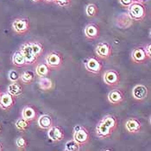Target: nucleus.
I'll return each instance as SVG.
<instances>
[{"instance_id":"obj_1","label":"nucleus","mask_w":151,"mask_h":151,"mask_svg":"<svg viewBox=\"0 0 151 151\" xmlns=\"http://www.w3.org/2000/svg\"><path fill=\"white\" fill-rule=\"evenodd\" d=\"M116 127V120L112 116H105L97 126V135L99 137H108L112 129Z\"/></svg>"},{"instance_id":"obj_2","label":"nucleus","mask_w":151,"mask_h":151,"mask_svg":"<svg viewBox=\"0 0 151 151\" xmlns=\"http://www.w3.org/2000/svg\"><path fill=\"white\" fill-rule=\"evenodd\" d=\"M21 52H22L23 57L25 59L26 64H32L35 62L36 57L33 54L30 43H26V44L23 45L22 48H21Z\"/></svg>"},{"instance_id":"obj_3","label":"nucleus","mask_w":151,"mask_h":151,"mask_svg":"<svg viewBox=\"0 0 151 151\" xmlns=\"http://www.w3.org/2000/svg\"><path fill=\"white\" fill-rule=\"evenodd\" d=\"M129 15L134 19H141L144 16V9L139 4L132 3L129 5Z\"/></svg>"},{"instance_id":"obj_4","label":"nucleus","mask_w":151,"mask_h":151,"mask_svg":"<svg viewBox=\"0 0 151 151\" xmlns=\"http://www.w3.org/2000/svg\"><path fill=\"white\" fill-rule=\"evenodd\" d=\"M133 98L137 100H142L148 96V88L142 85H137L132 91Z\"/></svg>"},{"instance_id":"obj_5","label":"nucleus","mask_w":151,"mask_h":151,"mask_svg":"<svg viewBox=\"0 0 151 151\" xmlns=\"http://www.w3.org/2000/svg\"><path fill=\"white\" fill-rule=\"evenodd\" d=\"M96 54L100 58H108L111 55V47L106 42H100L96 47Z\"/></svg>"},{"instance_id":"obj_6","label":"nucleus","mask_w":151,"mask_h":151,"mask_svg":"<svg viewBox=\"0 0 151 151\" xmlns=\"http://www.w3.org/2000/svg\"><path fill=\"white\" fill-rule=\"evenodd\" d=\"M104 81L105 84L109 86H114V85H116L119 81V77L115 71L109 70V71H106L104 74Z\"/></svg>"},{"instance_id":"obj_7","label":"nucleus","mask_w":151,"mask_h":151,"mask_svg":"<svg viewBox=\"0 0 151 151\" xmlns=\"http://www.w3.org/2000/svg\"><path fill=\"white\" fill-rule=\"evenodd\" d=\"M47 136H48L49 139H51L54 142H59V141L63 139V137H64V135H63V132L61 131V129L56 126H51L48 129Z\"/></svg>"},{"instance_id":"obj_8","label":"nucleus","mask_w":151,"mask_h":151,"mask_svg":"<svg viewBox=\"0 0 151 151\" xmlns=\"http://www.w3.org/2000/svg\"><path fill=\"white\" fill-rule=\"evenodd\" d=\"M47 66L52 68H57L61 64V58L56 53H51L49 54L46 58Z\"/></svg>"},{"instance_id":"obj_9","label":"nucleus","mask_w":151,"mask_h":151,"mask_svg":"<svg viewBox=\"0 0 151 151\" xmlns=\"http://www.w3.org/2000/svg\"><path fill=\"white\" fill-rule=\"evenodd\" d=\"M12 28L17 33H24L25 31L28 30L29 26H28V23L25 20L17 19L12 23Z\"/></svg>"},{"instance_id":"obj_10","label":"nucleus","mask_w":151,"mask_h":151,"mask_svg":"<svg viewBox=\"0 0 151 151\" xmlns=\"http://www.w3.org/2000/svg\"><path fill=\"white\" fill-rule=\"evenodd\" d=\"M73 140L75 142H77L80 145L85 144L87 142V140H88V134H87V132L84 129L81 128L80 130L74 132V134H73Z\"/></svg>"},{"instance_id":"obj_11","label":"nucleus","mask_w":151,"mask_h":151,"mask_svg":"<svg viewBox=\"0 0 151 151\" xmlns=\"http://www.w3.org/2000/svg\"><path fill=\"white\" fill-rule=\"evenodd\" d=\"M13 96L10 93H4L0 96V107L2 109H8L13 105Z\"/></svg>"},{"instance_id":"obj_12","label":"nucleus","mask_w":151,"mask_h":151,"mask_svg":"<svg viewBox=\"0 0 151 151\" xmlns=\"http://www.w3.org/2000/svg\"><path fill=\"white\" fill-rule=\"evenodd\" d=\"M86 69L89 70L92 73H99V71L101 69L100 63L99 62L98 60L94 58H91L88 60V61L86 64Z\"/></svg>"},{"instance_id":"obj_13","label":"nucleus","mask_w":151,"mask_h":151,"mask_svg":"<svg viewBox=\"0 0 151 151\" xmlns=\"http://www.w3.org/2000/svg\"><path fill=\"white\" fill-rule=\"evenodd\" d=\"M7 91H8V93H10L12 96L16 97V96H19L23 93V87L17 82H12V84L8 86Z\"/></svg>"},{"instance_id":"obj_14","label":"nucleus","mask_w":151,"mask_h":151,"mask_svg":"<svg viewBox=\"0 0 151 151\" xmlns=\"http://www.w3.org/2000/svg\"><path fill=\"white\" fill-rule=\"evenodd\" d=\"M125 127H126V129L129 132L137 133L141 129V124H140L139 122L137 121L136 119H128L126 124H125Z\"/></svg>"},{"instance_id":"obj_15","label":"nucleus","mask_w":151,"mask_h":151,"mask_svg":"<svg viewBox=\"0 0 151 151\" xmlns=\"http://www.w3.org/2000/svg\"><path fill=\"white\" fill-rule=\"evenodd\" d=\"M38 125L43 129H48L52 126V120L48 115H42L38 118Z\"/></svg>"},{"instance_id":"obj_16","label":"nucleus","mask_w":151,"mask_h":151,"mask_svg":"<svg viewBox=\"0 0 151 151\" xmlns=\"http://www.w3.org/2000/svg\"><path fill=\"white\" fill-rule=\"evenodd\" d=\"M146 53L145 50L142 48H137L132 53V59L135 62H142L146 59Z\"/></svg>"},{"instance_id":"obj_17","label":"nucleus","mask_w":151,"mask_h":151,"mask_svg":"<svg viewBox=\"0 0 151 151\" xmlns=\"http://www.w3.org/2000/svg\"><path fill=\"white\" fill-rule=\"evenodd\" d=\"M108 99H109L110 103H111L113 105H117L122 101L123 96L119 91H111L108 94Z\"/></svg>"},{"instance_id":"obj_18","label":"nucleus","mask_w":151,"mask_h":151,"mask_svg":"<svg viewBox=\"0 0 151 151\" xmlns=\"http://www.w3.org/2000/svg\"><path fill=\"white\" fill-rule=\"evenodd\" d=\"M12 61H13L14 65L18 66V67H22V66H24L26 64L25 59L23 57L21 51H17L14 54V55L12 57Z\"/></svg>"},{"instance_id":"obj_19","label":"nucleus","mask_w":151,"mask_h":151,"mask_svg":"<svg viewBox=\"0 0 151 151\" xmlns=\"http://www.w3.org/2000/svg\"><path fill=\"white\" fill-rule=\"evenodd\" d=\"M22 117L27 120L28 122L32 121L35 117V110L31 107H26L24 108L22 112Z\"/></svg>"},{"instance_id":"obj_20","label":"nucleus","mask_w":151,"mask_h":151,"mask_svg":"<svg viewBox=\"0 0 151 151\" xmlns=\"http://www.w3.org/2000/svg\"><path fill=\"white\" fill-rule=\"evenodd\" d=\"M38 84H39V87L42 90H44V91H47V90L51 89L52 86H53L52 81L48 78H46V77H41Z\"/></svg>"},{"instance_id":"obj_21","label":"nucleus","mask_w":151,"mask_h":151,"mask_svg":"<svg viewBox=\"0 0 151 151\" xmlns=\"http://www.w3.org/2000/svg\"><path fill=\"white\" fill-rule=\"evenodd\" d=\"M85 34L88 38H91V39L95 38L98 36V28L94 25L90 24V25L86 26V28L85 29Z\"/></svg>"},{"instance_id":"obj_22","label":"nucleus","mask_w":151,"mask_h":151,"mask_svg":"<svg viewBox=\"0 0 151 151\" xmlns=\"http://www.w3.org/2000/svg\"><path fill=\"white\" fill-rule=\"evenodd\" d=\"M36 74L40 77H46L48 74V67L46 64H39L36 67Z\"/></svg>"},{"instance_id":"obj_23","label":"nucleus","mask_w":151,"mask_h":151,"mask_svg":"<svg viewBox=\"0 0 151 151\" xmlns=\"http://www.w3.org/2000/svg\"><path fill=\"white\" fill-rule=\"evenodd\" d=\"M80 147L81 145L75 142L74 140H71V141H68L66 145H65V150L67 151H77L80 150Z\"/></svg>"},{"instance_id":"obj_24","label":"nucleus","mask_w":151,"mask_h":151,"mask_svg":"<svg viewBox=\"0 0 151 151\" xmlns=\"http://www.w3.org/2000/svg\"><path fill=\"white\" fill-rule=\"evenodd\" d=\"M29 126V122L27 120H25L24 118H19L17 122H16V127L19 130H24L25 129L28 128Z\"/></svg>"},{"instance_id":"obj_25","label":"nucleus","mask_w":151,"mask_h":151,"mask_svg":"<svg viewBox=\"0 0 151 151\" xmlns=\"http://www.w3.org/2000/svg\"><path fill=\"white\" fill-rule=\"evenodd\" d=\"M21 79L23 83H29L34 79V73L31 71H26L22 74Z\"/></svg>"},{"instance_id":"obj_26","label":"nucleus","mask_w":151,"mask_h":151,"mask_svg":"<svg viewBox=\"0 0 151 151\" xmlns=\"http://www.w3.org/2000/svg\"><path fill=\"white\" fill-rule=\"evenodd\" d=\"M30 45H31V48H32L34 55L35 57H38L41 55L42 51V47H41L40 44L36 43V42L35 43H30Z\"/></svg>"},{"instance_id":"obj_27","label":"nucleus","mask_w":151,"mask_h":151,"mask_svg":"<svg viewBox=\"0 0 151 151\" xmlns=\"http://www.w3.org/2000/svg\"><path fill=\"white\" fill-rule=\"evenodd\" d=\"M20 76L18 74V73L15 70H12L9 72V80L12 82H17L19 80Z\"/></svg>"},{"instance_id":"obj_28","label":"nucleus","mask_w":151,"mask_h":151,"mask_svg":"<svg viewBox=\"0 0 151 151\" xmlns=\"http://www.w3.org/2000/svg\"><path fill=\"white\" fill-rule=\"evenodd\" d=\"M86 14H87V16H89V17H93V16H95V14H96V12H97V9H96V7L93 5V4H89L87 7H86Z\"/></svg>"},{"instance_id":"obj_29","label":"nucleus","mask_w":151,"mask_h":151,"mask_svg":"<svg viewBox=\"0 0 151 151\" xmlns=\"http://www.w3.org/2000/svg\"><path fill=\"white\" fill-rule=\"evenodd\" d=\"M16 143H17V146L18 148H24L25 145H26V142H25V140L23 139V137L17 138Z\"/></svg>"},{"instance_id":"obj_30","label":"nucleus","mask_w":151,"mask_h":151,"mask_svg":"<svg viewBox=\"0 0 151 151\" xmlns=\"http://www.w3.org/2000/svg\"><path fill=\"white\" fill-rule=\"evenodd\" d=\"M120 3L124 5V6H129L133 1L132 0H120Z\"/></svg>"},{"instance_id":"obj_31","label":"nucleus","mask_w":151,"mask_h":151,"mask_svg":"<svg viewBox=\"0 0 151 151\" xmlns=\"http://www.w3.org/2000/svg\"><path fill=\"white\" fill-rule=\"evenodd\" d=\"M145 53H146V55H147V56L148 57H150L151 55V45L150 44H149L147 47H146V49H145Z\"/></svg>"},{"instance_id":"obj_32","label":"nucleus","mask_w":151,"mask_h":151,"mask_svg":"<svg viewBox=\"0 0 151 151\" xmlns=\"http://www.w3.org/2000/svg\"><path fill=\"white\" fill-rule=\"evenodd\" d=\"M56 2L60 5H65L69 2V0H56Z\"/></svg>"},{"instance_id":"obj_33","label":"nucleus","mask_w":151,"mask_h":151,"mask_svg":"<svg viewBox=\"0 0 151 151\" xmlns=\"http://www.w3.org/2000/svg\"><path fill=\"white\" fill-rule=\"evenodd\" d=\"M82 127L81 125H76V126H74V128H73V132H76V131H78V130H80Z\"/></svg>"},{"instance_id":"obj_34","label":"nucleus","mask_w":151,"mask_h":151,"mask_svg":"<svg viewBox=\"0 0 151 151\" xmlns=\"http://www.w3.org/2000/svg\"><path fill=\"white\" fill-rule=\"evenodd\" d=\"M47 1H55V0H47Z\"/></svg>"},{"instance_id":"obj_35","label":"nucleus","mask_w":151,"mask_h":151,"mask_svg":"<svg viewBox=\"0 0 151 151\" xmlns=\"http://www.w3.org/2000/svg\"><path fill=\"white\" fill-rule=\"evenodd\" d=\"M132 1H138V0H132Z\"/></svg>"},{"instance_id":"obj_36","label":"nucleus","mask_w":151,"mask_h":151,"mask_svg":"<svg viewBox=\"0 0 151 151\" xmlns=\"http://www.w3.org/2000/svg\"><path fill=\"white\" fill-rule=\"evenodd\" d=\"M33 1H39V0H33Z\"/></svg>"},{"instance_id":"obj_37","label":"nucleus","mask_w":151,"mask_h":151,"mask_svg":"<svg viewBox=\"0 0 151 151\" xmlns=\"http://www.w3.org/2000/svg\"><path fill=\"white\" fill-rule=\"evenodd\" d=\"M0 150H1V145H0Z\"/></svg>"}]
</instances>
